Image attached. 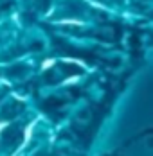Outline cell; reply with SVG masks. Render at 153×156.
Returning <instances> with one entry per match:
<instances>
[{"mask_svg": "<svg viewBox=\"0 0 153 156\" xmlns=\"http://www.w3.org/2000/svg\"><path fill=\"white\" fill-rule=\"evenodd\" d=\"M61 68H63V72H65L67 76L81 74V68H79V66H76V65H61Z\"/></svg>", "mask_w": 153, "mask_h": 156, "instance_id": "277c9868", "label": "cell"}, {"mask_svg": "<svg viewBox=\"0 0 153 156\" xmlns=\"http://www.w3.org/2000/svg\"><path fill=\"white\" fill-rule=\"evenodd\" d=\"M61 52H63V54H69V56L83 58V59H87V61H92V59H94V54H92V52H85V50L77 52L76 48H72V47H63V50H61Z\"/></svg>", "mask_w": 153, "mask_h": 156, "instance_id": "7a4b0ae2", "label": "cell"}, {"mask_svg": "<svg viewBox=\"0 0 153 156\" xmlns=\"http://www.w3.org/2000/svg\"><path fill=\"white\" fill-rule=\"evenodd\" d=\"M4 140H6V144H9V145H16L18 142L22 140V133L18 129H15V127L6 129L4 131Z\"/></svg>", "mask_w": 153, "mask_h": 156, "instance_id": "6da1fadb", "label": "cell"}, {"mask_svg": "<svg viewBox=\"0 0 153 156\" xmlns=\"http://www.w3.org/2000/svg\"><path fill=\"white\" fill-rule=\"evenodd\" d=\"M63 106V101L61 99H56V97H52V99H47L45 102H43V108L45 109H58Z\"/></svg>", "mask_w": 153, "mask_h": 156, "instance_id": "3957f363", "label": "cell"}, {"mask_svg": "<svg viewBox=\"0 0 153 156\" xmlns=\"http://www.w3.org/2000/svg\"><path fill=\"white\" fill-rule=\"evenodd\" d=\"M132 48H133V56H137V50H140V41H139L137 34L132 36Z\"/></svg>", "mask_w": 153, "mask_h": 156, "instance_id": "5b68a950", "label": "cell"}]
</instances>
